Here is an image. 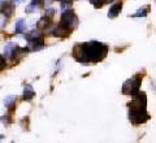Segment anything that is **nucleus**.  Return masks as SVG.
<instances>
[{"mask_svg": "<svg viewBox=\"0 0 156 143\" xmlns=\"http://www.w3.org/2000/svg\"><path fill=\"white\" fill-rule=\"evenodd\" d=\"M107 53H108V46L96 41L76 44L73 48V56L81 64L99 63L107 56Z\"/></svg>", "mask_w": 156, "mask_h": 143, "instance_id": "f257e3e1", "label": "nucleus"}, {"mask_svg": "<svg viewBox=\"0 0 156 143\" xmlns=\"http://www.w3.org/2000/svg\"><path fill=\"white\" fill-rule=\"evenodd\" d=\"M133 98L134 99L131 100V103H129V120L133 125L144 124L150 118L146 109V104H147L146 95L144 92H138Z\"/></svg>", "mask_w": 156, "mask_h": 143, "instance_id": "f03ea898", "label": "nucleus"}, {"mask_svg": "<svg viewBox=\"0 0 156 143\" xmlns=\"http://www.w3.org/2000/svg\"><path fill=\"white\" fill-rule=\"evenodd\" d=\"M60 26H62L68 31H72L73 29H76L78 25V17L76 16V13L73 12V9L65 11L61 13V18H60Z\"/></svg>", "mask_w": 156, "mask_h": 143, "instance_id": "7ed1b4c3", "label": "nucleus"}, {"mask_svg": "<svg viewBox=\"0 0 156 143\" xmlns=\"http://www.w3.org/2000/svg\"><path fill=\"white\" fill-rule=\"evenodd\" d=\"M140 82H142V77H139V76H135L133 78H130V80H128L124 83L122 92L126 94V95H131V96L136 95V94L139 92Z\"/></svg>", "mask_w": 156, "mask_h": 143, "instance_id": "20e7f679", "label": "nucleus"}, {"mask_svg": "<svg viewBox=\"0 0 156 143\" xmlns=\"http://www.w3.org/2000/svg\"><path fill=\"white\" fill-rule=\"evenodd\" d=\"M22 51H27L26 48H20L16 43L13 42H9L5 44V47H4V53H5V57L8 59H14L18 53H21Z\"/></svg>", "mask_w": 156, "mask_h": 143, "instance_id": "39448f33", "label": "nucleus"}, {"mask_svg": "<svg viewBox=\"0 0 156 143\" xmlns=\"http://www.w3.org/2000/svg\"><path fill=\"white\" fill-rule=\"evenodd\" d=\"M25 38H26V41H29V42H34V41H39V39H43V35H42V33L39 31L38 29H34V30L29 31V33L26 34Z\"/></svg>", "mask_w": 156, "mask_h": 143, "instance_id": "423d86ee", "label": "nucleus"}, {"mask_svg": "<svg viewBox=\"0 0 156 143\" xmlns=\"http://www.w3.org/2000/svg\"><path fill=\"white\" fill-rule=\"evenodd\" d=\"M121 9H122V3H116V4H113V5L109 8V11H108V17L109 18L117 17L120 14Z\"/></svg>", "mask_w": 156, "mask_h": 143, "instance_id": "0eeeda50", "label": "nucleus"}, {"mask_svg": "<svg viewBox=\"0 0 156 143\" xmlns=\"http://www.w3.org/2000/svg\"><path fill=\"white\" fill-rule=\"evenodd\" d=\"M42 3H43V0H33V2L26 7V12H27V13L37 12L38 9L42 7Z\"/></svg>", "mask_w": 156, "mask_h": 143, "instance_id": "6e6552de", "label": "nucleus"}, {"mask_svg": "<svg viewBox=\"0 0 156 143\" xmlns=\"http://www.w3.org/2000/svg\"><path fill=\"white\" fill-rule=\"evenodd\" d=\"M51 33H52L53 37H60V38H64V37H66V35H69V31L65 30V29L62 27V26H60V25L56 26Z\"/></svg>", "mask_w": 156, "mask_h": 143, "instance_id": "1a4fd4ad", "label": "nucleus"}, {"mask_svg": "<svg viewBox=\"0 0 156 143\" xmlns=\"http://www.w3.org/2000/svg\"><path fill=\"white\" fill-rule=\"evenodd\" d=\"M34 95H35V91H34V88L30 86V85H26L25 88H23V100H31Z\"/></svg>", "mask_w": 156, "mask_h": 143, "instance_id": "9d476101", "label": "nucleus"}, {"mask_svg": "<svg viewBox=\"0 0 156 143\" xmlns=\"http://www.w3.org/2000/svg\"><path fill=\"white\" fill-rule=\"evenodd\" d=\"M29 44H30V46H29V50H30V51H41L42 48L44 47V42H43V39L30 42Z\"/></svg>", "mask_w": 156, "mask_h": 143, "instance_id": "9b49d317", "label": "nucleus"}, {"mask_svg": "<svg viewBox=\"0 0 156 143\" xmlns=\"http://www.w3.org/2000/svg\"><path fill=\"white\" fill-rule=\"evenodd\" d=\"M26 22L23 21L22 18H18L17 21H16V25H14V31H16L17 34H21L26 30Z\"/></svg>", "mask_w": 156, "mask_h": 143, "instance_id": "f8f14e48", "label": "nucleus"}, {"mask_svg": "<svg viewBox=\"0 0 156 143\" xmlns=\"http://www.w3.org/2000/svg\"><path fill=\"white\" fill-rule=\"evenodd\" d=\"M148 11H150V5H144L142 8H139L138 11L133 14V17H146L147 16V13H148Z\"/></svg>", "mask_w": 156, "mask_h": 143, "instance_id": "ddd939ff", "label": "nucleus"}, {"mask_svg": "<svg viewBox=\"0 0 156 143\" xmlns=\"http://www.w3.org/2000/svg\"><path fill=\"white\" fill-rule=\"evenodd\" d=\"M14 102H16V96H14V95H9V96H7L5 99H4V105H5V107H11V105H13Z\"/></svg>", "mask_w": 156, "mask_h": 143, "instance_id": "4468645a", "label": "nucleus"}, {"mask_svg": "<svg viewBox=\"0 0 156 143\" xmlns=\"http://www.w3.org/2000/svg\"><path fill=\"white\" fill-rule=\"evenodd\" d=\"M90 3L94 5V8L99 9V8H101L105 4V0H90Z\"/></svg>", "mask_w": 156, "mask_h": 143, "instance_id": "2eb2a0df", "label": "nucleus"}, {"mask_svg": "<svg viewBox=\"0 0 156 143\" xmlns=\"http://www.w3.org/2000/svg\"><path fill=\"white\" fill-rule=\"evenodd\" d=\"M53 16H55V9L53 8H48L46 13H44V18H47L48 21H51V20L53 18Z\"/></svg>", "mask_w": 156, "mask_h": 143, "instance_id": "dca6fc26", "label": "nucleus"}, {"mask_svg": "<svg viewBox=\"0 0 156 143\" xmlns=\"http://www.w3.org/2000/svg\"><path fill=\"white\" fill-rule=\"evenodd\" d=\"M47 25H48V20H47V18L43 17V18L39 20V22H38V27H46Z\"/></svg>", "mask_w": 156, "mask_h": 143, "instance_id": "f3484780", "label": "nucleus"}, {"mask_svg": "<svg viewBox=\"0 0 156 143\" xmlns=\"http://www.w3.org/2000/svg\"><path fill=\"white\" fill-rule=\"evenodd\" d=\"M7 65V61H5V57H4L3 55H0V72L4 70V68H5Z\"/></svg>", "mask_w": 156, "mask_h": 143, "instance_id": "a211bd4d", "label": "nucleus"}, {"mask_svg": "<svg viewBox=\"0 0 156 143\" xmlns=\"http://www.w3.org/2000/svg\"><path fill=\"white\" fill-rule=\"evenodd\" d=\"M70 8V4L69 3H61V12H65V11H69Z\"/></svg>", "mask_w": 156, "mask_h": 143, "instance_id": "6ab92c4d", "label": "nucleus"}, {"mask_svg": "<svg viewBox=\"0 0 156 143\" xmlns=\"http://www.w3.org/2000/svg\"><path fill=\"white\" fill-rule=\"evenodd\" d=\"M22 2H25V0H13L14 4H20V3H22Z\"/></svg>", "mask_w": 156, "mask_h": 143, "instance_id": "aec40b11", "label": "nucleus"}, {"mask_svg": "<svg viewBox=\"0 0 156 143\" xmlns=\"http://www.w3.org/2000/svg\"><path fill=\"white\" fill-rule=\"evenodd\" d=\"M43 2H44V3H48V4H51V3L55 2V0H43Z\"/></svg>", "mask_w": 156, "mask_h": 143, "instance_id": "412c9836", "label": "nucleus"}, {"mask_svg": "<svg viewBox=\"0 0 156 143\" xmlns=\"http://www.w3.org/2000/svg\"><path fill=\"white\" fill-rule=\"evenodd\" d=\"M60 2H61V3H70L72 0H60Z\"/></svg>", "mask_w": 156, "mask_h": 143, "instance_id": "4be33fe9", "label": "nucleus"}, {"mask_svg": "<svg viewBox=\"0 0 156 143\" xmlns=\"http://www.w3.org/2000/svg\"><path fill=\"white\" fill-rule=\"evenodd\" d=\"M4 3H5V0H0V5H3Z\"/></svg>", "mask_w": 156, "mask_h": 143, "instance_id": "5701e85b", "label": "nucleus"}, {"mask_svg": "<svg viewBox=\"0 0 156 143\" xmlns=\"http://www.w3.org/2000/svg\"><path fill=\"white\" fill-rule=\"evenodd\" d=\"M109 2H113V0H105V3H109Z\"/></svg>", "mask_w": 156, "mask_h": 143, "instance_id": "b1692460", "label": "nucleus"}]
</instances>
